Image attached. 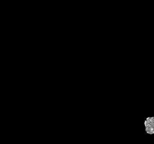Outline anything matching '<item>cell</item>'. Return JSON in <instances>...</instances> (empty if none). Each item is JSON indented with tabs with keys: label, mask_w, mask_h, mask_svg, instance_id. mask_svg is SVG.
Wrapping results in <instances>:
<instances>
[{
	"label": "cell",
	"mask_w": 154,
	"mask_h": 144,
	"mask_svg": "<svg viewBox=\"0 0 154 144\" xmlns=\"http://www.w3.org/2000/svg\"><path fill=\"white\" fill-rule=\"evenodd\" d=\"M145 131L149 134H154V117H148L144 121Z\"/></svg>",
	"instance_id": "obj_1"
}]
</instances>
